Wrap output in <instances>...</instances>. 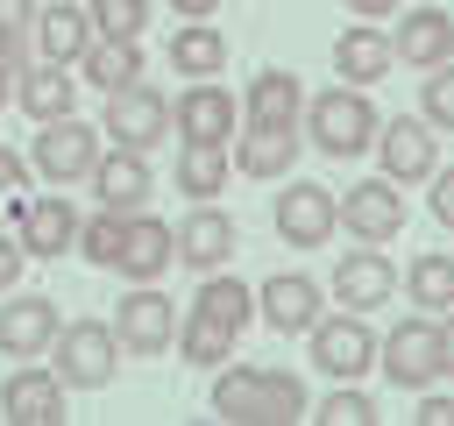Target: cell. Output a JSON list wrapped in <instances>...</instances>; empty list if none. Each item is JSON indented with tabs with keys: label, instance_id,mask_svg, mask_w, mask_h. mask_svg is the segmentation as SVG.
<instances>
[{
	"label": "cell",
	"instance_id": "1",
	"mask_svg": "<svg viewBox=\"0 0 454 426\" xmlns=\"http://www.w3.org/2000/svg\"><path fill=\"white\" fill-rule=\"evenodd\" d=\"M298 142H305V85H298V71L262 64V71L248 78V92H241L234 170H241V178L277 185V178L298 163Z\"/></svg>",
	"mask_w": 454,
	"mask_h": 426
},
{
	"label": "cell",
	"instance_id": "2",
	"mask_svg": "<svg viewBox=\"0 0 454 426\" xmlns=\"http://www.w3.org/2000/svg\"><path fill=\"white\" fill-rule=\"evenodd\" d=\"M312 398L291 369L277 362H227L220 383H213V419H241V426H291L305 419Z\"/></svg>",
	"mask_w": 454,
	"mask_h": 426
},
{
	"label": "cell",
	"instance_id": "3",
	"mask_svg": "<svg viewBox=\"0 0 454 426\" xmlns=\"http://www.w3.org/2000/svg\"><path fill=\"white\" fill-rule=\"evenodd\" d=\"M376 128H383V121H376L369 85L333 78L326 92H305V142H312L319 156H369Z\"/></svg>",
	"mask_w": 454,
	"mask_h": 426
},
{
	"label": "cell",
	"instance_id": "4",
	"mask_svg": "<svg viewBox=\"0 0 454 426\" xmlns=\"http://www.w3.org/2000/svg\"><path fill=\"white\" fill-rule=\"evenodd\" d=\"M92 163H99V128H92V121H78V114H64V121H35L28 170H35L43 185L71 192V185L92 178Z\"/></svg>",
	"mask_w": 454,
	"mask_h": 426
},
{
	"label": "cell",
	"instance_id": "5",
	"mask_svg": "<svg viewBox=\"0 0 454 426\" xmlns=\"http://www.w3.org/2000/svg\"><path fill=\"white\" fill-rule=\"evenodd\" d=\"M305 341H312V369L333 376V383H362L376 369V327L362 312H348V305L340 312H319L305 327Z\"/></svg>",
	"mask_w": 454,
	"mask_h": 426
},
{
	"label": "cell",
	"instance_id": "6",
	"mask_svg": "<svg viewBox=\"0 0 454 426\" xmlns=\"http://www.w3.org/2000/svg\"><path fill=\"white\" fill-rule=\"evenodd\" d=\"M50 348H57V376H64V390H106V383H114V362H121V334H114V320H64Z\"/></svg>",
	"mask_w": 454,
	"mask_h": 426
},
{
	"label": "cell",
	"instance_id": "7",
	"mask_svg": "<svg viewBox=\"0 0 454 426\" xmlns=\"http://www.w3.org/2000/svg\"><path fill=\"white\" fill-rule=\"evenodd\" d=\"M270 227H277L284 248H326L340 234V199L326 185H312V178H291L277 192V206H270Z\"/></svg>",
	"mask_w": 454,
	"mask_h": 426
},
{
	"label": "cell",
	"instance_id": "8",
	"mask_svg": "<svg viewBox=\"0 0 454 426\" xmlns=\"http://www.w3.org/2000/svg\"><path fill=\"white\" fill-rule=\"evenodd\" d=\"M99 135H106L114 149H156V142L170 135V92H156V85H121V92H106V99H99Z\"/></svg>",
	"mask_w": 454,
	"mask_h": 426
},
{
	"label": "cell",
	"instance_id": "9",
	"mask_svg": "<svg viewBox=\"0 0 454 426\" xmlns=\"http://www.w3.org/2000/svg\"><path fill=\"white\" fill-rule=\"evenodd\" d=\"M376 369H383L397 390H426V383H440V320H426V312L397 320V327L376 341Z\"/></svg>",
	"mask_w": 454,
	"mask_h": 426
},
{
	"label": "cell",
	"instance_id": "10",
	"mask_svg": "<svg viewBox=\"0 0 454 426\" xmlns=\"http://www.w3.org/2000/svg\"><path fill=\"white\" fill-rule=\"evenodd\" d=\"M234 128H241V99L220 78H192L184 92H170V135L177 142H227L234 149Z\"/></svg>",
	"mask_w": 454,
	"mask_h": 426
},
{
	"label": "cell",
	"instance_id": "11",
	"mask_svg": "<svg viewBox=\"0 0 454 426\" xmlns=\"http://www.w3.org/2000/svg\"><path fill=\"white\" fill-rule=\"evenodd\" d=\"M369 156H376V170H383L390 185H426V178L440 170V135H433L419 114H397V121L376 128Z\"/></svg>",
	"mask_w": 454,
	"mask_h": 426
},
{
	"label": "cell",
	"instance_id": "12",
	"mask_svg": "<svg viewBox=\"0 0 454 426\" xmlns=\"http://www.w3.org/2000/svg\"><path fill=\"white\" fill-rule=\"evenodd\" d=\"M78 220H85V213H78L57 185H50L43 199H28V192L14 199V241H21L35 263H57L64 248H78Z\"/></svg>",
	"mask_w": 454,
	"mask_h": 426
},
{
	"label": "cell",
	"instance_id": "13",
	"mask_svg": "<svg viewBox=\"0 0 454 426\" xmlns=\"http://www.w3.org/2000/svg\"><path fill=\"white\" fill-rule=\"evenodd\" d=\"M319 312H326V291L305 270H270L255 284V327H270V334H305Z\"/></svg>",
	"mask_w": 454,
	"mask_h": 426
},
{
	"label": "cell",
	"instance_id": "14",
	"mask_svg": "<svg viewBox=\"0 0 454 426\" xmlns=\"http://www.w3.org/2000/svg\"><path fill=\"white\" fill-rule=\"evenodd\" d=\"M114 334H121V355H163V348L177 341V305H170V291L135 284V291L114 305Z\"/></svg>",
	"mask_w": 454,
	"mask_h": 426
},
{
	"label": "cell",
	"instance_id": "15",
	"mask_svg": "<svg viewBox=\"0 0 454 426\" xmlns=\"http://www.w3.org/2000/svg\"><path fill=\"white\" fill-rule=\"evenodd\" d=\"M397 227H404V185H390L383 170L340 192V234H355V241H397Z\"/></svg>",
	"mask_w": 454,
	"mask_h": 426
},
{
	"label": "cell",
	"instance_id": "16",
	"mask_svg": "<svg viewBox=\"0 0 454 426\" xmlns=\"http://www.w3.org/2000/svg\"><path fill=\"white\" fill-rule=\"evenodd\" d=\"M170 241H177V263L206 277V270H227L234 263V241L241 234H234V213H220L213 199H192V213L170 227Z\"/></svg>",
	"mask_w": 454,
	"mask_h": 426
},
{
	"label": "cell",
	"instance_id": "17",
	"mask_svg": "<svg viewBox=\"0 0 454 426\" xmlns=\"http://www.w3.org/2000/svg\"><path fill=\"white\" fill-rule=\"evenodd\" d=\"M333 298H340L348 312H376V305L397 298V263L383 256V241H355V248L340 256V270H333Z\"/></svg>",
	"mask_w": 454,
	"mask_h": 426
},
{
	"label": "cell",
	"instance_id": "18",
	"mask_svg": "<svg viewBox=\"0 0 454 426\" xmlns=\"http://www.w3.org/2000/svg\"><path fill=\"white\" fill-rule=\"evenodd\" d=\"M64 412H71V390H64L57 369L21 362V369L0 383V419H14V426H64Z\"/></svg>",
	"mask_w": 454,
	"mask_h": 426
},
{
	"label": "cell",
	"instance_id": "19",
	"mask_svg": "<svg viewBox=\"0 0 454 426\" xmlns=\"http://www.w3.org/2000/svg\"><path fill=\"white\" fill-rule=\"evenodd\" d=\"M57 298H43V291H0V355H14V362H35L50 341H57Z\"/></svg>",
	"mask_w": 454,
	"mask_h": 426
},
{
	"label": "cell",
	"instance_id": "20",
	"mask_svg": "<svg viewBox=\"0 0 454 426\" xmlns=\"http://www.w3.org/2000/svg\"><path fill=\"white\" fill-rule=\"evenodd\" d=\"M170 256H177V241H170V220H156V213H128V227H121V256H114V270L128 277V284H156L163 270H170Z\"/></svg>",
	"mask_w": 454,
	"mask_h": 426
},
{
	"label": "cell",
	"instance_id": "21",
	"mask_svg": "<svg viewBox=\"0 0 454 426\" xmlns=\"http://www.w3.org/2000/svg\"><path fill=\"white\" fill-rule=\"evenodd\" d=\"M92 192H99V206H114V213H135V206H149V192H156V170H149V149H99V163H92V178H85Z\"/></svg>",
	"mask_w": 454,
	"mask_h": 426
},
{
	"label": "cell",
	"instance_id": "22",
	"mask_svg": "<svg viewBox=\"0 0 454 426\" xmlns=\"http://www.w3.org/2000/svg\"><path fill=\"white\" fill-rule=\"evenodd\" d=\"M390 50H397V64H411V71L447 64V57H454V14H447V7H404Z\"/></svg>",
	"mask_w": 454,
	"mask_h": 426
},
{
	"label": "cell",
	"instance_id": "23",
	"mask_svg": "<svg viewBox=\"0 0 454 426\" xmlns=\"http://www.w3.org/2000/svg\"><path fill=\"white\" fill-rule=\"evenodd\" d=\"M142 64H149V57H142V36H92L71 71L106 99V92H121V85H142Z\"/></svg>",
	"mask_w": 454,
	"mask_h": 426
},
{
	"label": "cell",
	"instance_id": "24",
	"mask_svg": "<svg viewBox=\"0 0 454 426\" xmlns=\"http://www.w3.org/2000/svg\"><path fill=\"white\" fill-rule=\"evenodd\" d=\"M14 106L28 114V121H64L71 106H78V71L71 64H21V78H14Z\"/></svg>",
	"mask_w": 454,
	"mask_h": 426
},
{
	"label": "cell",
	"instance_id": "25",
	"mask_svg": "<svg viewBox=\"0 0 454 426\" xmlns=\"http://www.w3.org/2000/svg\"><path fill=\"white\" fill-rule=\"evenodd\" d=\"M28 43H35V57H43V64H78V57H85V43H92V21H85V7L57 0V7H35Z\"/></svg>",
	"mask_w": 454,
	"mask_h": 426
},
{
	"label": "cell",
	"instance_id": "26",
	"mask_svg": "<svg viewBox=\"0 0 454 426\" xmlns=\"http://www.w3.org/2000/svg\"><path fill=\"white\" fill-rule=\"evenodd\" d=\"M390 64H397V50H390V36H383L376 21H355V28L333 36V78H348V85H376Z\"/></svg>",
	"mask_w": 454,
	"mask_h": 426
},
{
	"label": "cell",
	"instance_id": "27",
	"mask_svg": "<svg viewBox=\"0 0 454 426\" xmlns=\"http://www.w3.org/2000/svg\"><path fill=\"white\" fill-rule=\"evenodd\" d=\"M192 312H206V320L227 327V334H248V327H255V284H241L234 270H206Z\"/></svg>",
	"mask_w": 454,
	"mask_h": 426
},
{
	"label": "cell",
	"instance_id": "28",
	"mask_svg": "<svg viewBox=\"0 0 454 426\" xmlns=\"http://www.w3.org/2000/svg\"><path fill=\"white\" fill-rule=\"evenodd\" d=\"M227 170H234V149L227 142H184V156L170 163V185L184 199H220L227 192Z\"/></svg>",
	"mask_w": 454,
	"mask_h": 426
},
{
	"label": "cell",
	"instance_id": "29",
	"mask_svg": "<svg viewBox=\"0 0 454 426\" xmlns=\"http://www.w3.org/2000/svg\"><path fill=\"white\" fill-rule=\"evenodd\" d=\"M170 71H177V78H220V71H227V36L213 28V14H206V21H184V28L170 36Z\"/></svg>",
	"mask_w": 454,
	"mask_h": 426
},
{
	"label": "cell",
	"instance_id": "30",
	"mask_svg": "<svg viewBox=\"0 0 454 426\" xmlns=\"http://www.w3.org/2000/svg\"><path fill=\"white\" fill-rule=\"evenodd\" d=\"M404 298H411L419 312H447V305H454V256H447V248L411 256V270H404Z\"/></svg>",
	"mask_w": 454,
	"mask_h": 426
},
{
	"label": "cell",
	"instance_id": "31",
	"mask_svg": "<svg viewBox=\"0 0 454 426\" xmlns=\"http://www.w3.org/2000/svg\"><path fill=\"white\" fill-rule=\"evenodd\" d=\"M234 341H241V334L213 327L206 312H177V341H170V348H177V355H184L192 369H220V362L234 355Z\"/></svg>",
	"mask_w": 454,
	"mask_h": 426
},
{
	"label": "cell",
	"instance_id": "32",
	"mask_svg": "<svg viewBox=\"0 0 454 426\" xmlns=\"http://www.w3.org/2000/svg\"><path fill=\"white\" fill-rule=\"evenodd\" d=\"M121 227H128V213H114V206L85 213V220H78V256H85L92 270H114V256H121Z\"/></svg>",
	"mask_w": 454,
	"mask_h": 426
},
{
	"label": "cell",
	"instance_id": "33",
	"mask_svg": "<svg viewBox=\"0 0 454 426\" xmlns=\"http://www.w3.org/2000/svg\"><path fill=\"white\" fill-rule=\"evenodd\" d=\"M312 419H319V426H376V419H383V405H376L362 383H333V390L312 405Z\"/></svg>",
	"mask_w": 454,
	"mask_h": 426
},
{
	"label": "cell",
	"instance_id": "34",
	"mask_svg": "<svg viewBox=\"0 0 454 426\" xmlns=\"http://www.w3.org/2000/svg\"><path fill=\"white\" fill-rule=\"evenodd\" d=\"M419 121H426L433 135H454V57L426 71V85H419Z\"/></svg>",
	"mask_w": 454,
	"mask_h": 426
},
{
	"label": "cell",
	"instance_id": "35",
	"mask_svg": "<svg viewBox=\"0 0 454 426\" xmlns=\"http://www.w3.org/2000/svg\"><path fill=\"white\" fill-rule=\"evenodd\" d=\"M92 36H142L149 28V0H85Z\"/></svg>",
	"mask_w": 454,
	"mask_h": 426
},
{
	"label": "cell",
	"instance_id": "36",
	"mask_svg": "<svg viewBox=\"0 0 454 426\" xmlns=\"http://www.w3.org/2000/svg\"><path fill=\"white\" fill-rule=\"evenodd\" d=\"M21 64H28V36H21V28H0V106L14 99V78H21Z\"/></svg>",
	"mask_w": 454,
	"mask_h": 426
},
{
	"label": "cell",
	"instance_id": "37",
	"mask_svg": "<svg viewBox=\"0 0 454 426\" xmlns=\"http://www.w3.org/2000/svg\"><path fill=\"white\" fill-rule=\"evenodd\" d=\"M28 192V156L0 142V213H14V199Z\"/></svg>",
	"mask_w": 454,
	"mask_h": 426
},
{
	"label": "cell",
	"instance_id": "38",
	"mask_svg": "<svg viewBox=\"0 0 454 426\" xmlns=\"http://www.w3.org/2000/svg\"><path fill=\"white\" fill-rule=\"evenodd\" d=\"M426 213H433L440 227H454V170H433V178H426Z\"/></svg>",
	"mask_w": 454,
	"mask_h": 426
},
{
	"label": "cell",
	"instance_id": "39",
	"mask_svg": "<svg viewBox=\"0 0 454 426\" xmlns=\"http://www.w3.org/2000/svg\"><path fill=\"white\" fill-rule=\"evenodd\" d=\"M21 263H28V248H21L14 234H0V291H14V284H21Z\"/></svg>",
	"mask_w": 454,
	"mask_h": 426
},
{
	"label": "cell",
	"instance_id": "40",
	"mask_svg": "<svg viewBox=\"0 0 454 426\" xmlns=\"http://www.w3.org/2000/svg\"><path fill=\"white\" fill-rule=\"evenodd\" d=\"M419 419H426V426H454V398H440V390L426 383V398H419Z\"/></svg>",
	"mask_w": 454,
	"mask_h": 426
},
{
	"label": "cell",
	"instance_id": "41",
	"mask_svg": "<svg viewBox=\"0 0 454 426\" xmlns=\"http://www.w3.org/2000/svg\"><path fill=\"white\" fill-rule=\"evenodd\" d=\"M28 21H35V0H0V28H21L28 36Z\"/></svg>",
	"mask_w": 454,
	"mask_h": 426
},
{
	"label": "cell",
	"instance_id": "42",
	"mask_svg": "<svg viewBox=\"0 0 454 426\" xmlns=\"http://www.w3.org/2000/svg\"><path fill=\"white\" fill-rule=\"evenodd\" d=\"M454 376V305H447V320H440V383Z\"/></svg>",
	"mask_w": 454,
	"mask_h": 426
},
{
	"label": "cell",
	"instance_id": "43",
	"mask_svg": "<svg viewBox=\"0 0 454 426\" xmlns=\"http://www.w3.org/2000/svg\"><path fill=\"white\" fill-rule=\"evenodd\" d=\"M348 14L355 21H383V14H397V0H348Z\"/></svg>",
	"mask_w": 454,
	"mask_h": 426
},
{
	"label": "cell",
	"instance_id": "44",
	"mask_svg": "<svg viewBox=\"0 0 454 426\" xmlns=\"http://www.w3.org/2000/svg\"><path fill=\"white\" fill-rule=\"evenodd\" d=\"M163 7H170V14H184V21H206L220 0H163Z\"/></svg>",
	"mask_w": 454,
	"mask_h": 426
}]
</instances>
